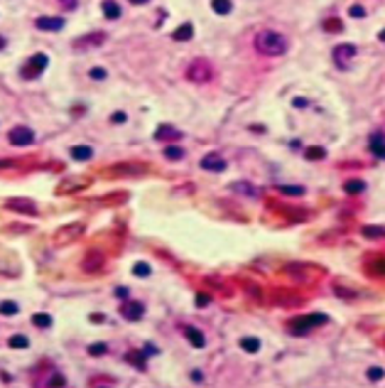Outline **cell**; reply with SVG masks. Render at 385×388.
I'll return each mask as SVG.
<instances>
[{
  "mask_svg": "<svg viewBox=\"0 0 385 388\" xmlns=\"http://www.w3.org/2000/svg\"><path fill=\"white\" fill-rule=\"evenodd\" d=\"M256 49L265 57H280L287 52V37L275 30H262L256 35Z\"/></svg>",
  "mask_w": 385,
  "mask_h": 388,
  "instance_id": "cell-1",
  "label": "cell"
},
{
  "mask_svg": "<svg viewBox=\"0 0 385 388\" xmlns=\"http://www.w3.org/2000/svg\"><path fill=\"white\" fill-rule=\"evenodd\" d=\"M326 315H307V317H295L292 322L287 324L290 327V332L292 334H297V337H304L309 329H314V327H319V324H326Z\"/></svg>",
  "mask_w": 385,
  "mask_h": 388,
  "instance_id": "cell-2",
  "label": "cell"
},
{
  "mask_svg": "<svg viewBox=\"0 0 385 388\" xmlns=\"http://www.w3.org/2000/svg\"><path fill=\"white\" fill-rule=\"evenodd\" d=\"M47 64H49V59H47V54H32L25 64H22V69H20V74H22V79H27V81H32V79H37L44 69H47Z\"/></svg>",
  "mask_w": 385,
  "mask_h": 388,
  "instance_id": "cell-3",
  "label": "cell"
},
{
  "mask_svg": "<svg viewBox=\"0 0 385 388\" xmlns=\"http://www.w3.org/2000/svg\"><path fill=\"white\" fill-rule=\"evenodd\" d=\"M211 76H214V69L206 59H194L187 69V79L194 84H206V81H211Z\"/></svg>",
  "mask_w": 385,
  "mask_h": 388,
  "instance_id": "cell-4",
  "label": "cell"
},
{
  "mask_svg": "<svg viewBox=\"0 0 385 388\" xmlns=\"http://www.w3.org/2000/svg\"><path fill=\"white\" fill-rule=\"evenodd\" d=\"M103 42H106V32H88V35H84V37H76L71 47H74L76 52H86V49L101 47Z\"/></svg>",
  "mask_w": 385,
  "mask_h": 388,
  "instance_id": "cell-5",
  "label": "cell"
},
{
  "mask_svg": "<svg viewBox=\"0 0 385 388\" xmlns=\"http://www.w3.org/2000/svg\"><path fill=\"white\" fill-rule=\"evenodd\" d=\"M7 140L12 145H32L35 143V133L27 128V126H15V128L7 133Z\"/></svg>",
  "mask_w": 385,
  "mask_h": 388,
  "instance_id": "cell-6",
  "label": "cell"
},
{
  "mask_svg": "<svg viewBox=\"0 0 385 388\" xmlns=\"http://www.w3.org/2000/svg\"><path fill=\"white\" fill-rule=\"evenodd\" d=\"M121 315H123L128 322H137V320H142V315H145V305L137 302V300H128V302H123Z\"/></svg>",
  "mask_w": 385,
  "mask_h": 388,
  "instance_id": "cell-7",
  "label": "cell"
},
{
  "mask_svg": "<svg viewBox=\"0 0 385 388\" xmlns=\"http://www.w3.org/2000/svg\"><path fill=\"white\" fill-rule=\"evenodd\" d=\"M35 27L42 30V32H59V30H64V20L47 15V17H37V20H35Z\"/></svg>",
  "mask_w": 385,
  "mask_h": 388,
  "instance_id": "cell-8",
  "label": "cell"
},
{
  "mask_svg": "<svg viewBox=\"0 0 385 388\" xmlns=\"http://www.w3.org/2000/svg\"><path fill=\"white\" fill-rule=\"evenodd\" d=\"M7 209H12V211H22V214H30V216H37V214H40L37 204L30 201V199H10V201H7Z\"/></svg>",
  "mask_w": 385,
  "mask_h": 388,
  "instance_id": "cell-9",
  "label": "cell"
},
{
  "mask_svg": "<svg viewBox=\"0 0 385 388\" xmlns=\"http://www.w3.org/2000/svg\"><path fill=\"white\" fill-rule=\"evenodd\" d=\"M353 57H356V47H353V45H339V47H334V62L339 66L351 62Z\"/></svg>",
  "mask_w": 385,
  "mask_h": 388,
  "instance_id": "cell-10",
  "label": "cell"
},
{
  "mask_svg": "<svg viewBox=\"0 0 385 388\" xmlns=\"http://www.w3.org/2000/svg\"><path fill=\"white\" fill-rule=\"evenodd\" d=\"M201 167L209 170V172H223V170H226V160H223L221 155L211 152V155H206V157L201 160Z\"/></svg>",
  "mask_w": 385,
  "mask_h": 388,
  "instance_id": "cell-11",
  "label": "cell"
},
{
  "mask_svg": "<svg viewBox=\"0 0 385 388\" xmlns=\"http://www.w3.org/2000/svg\"><path fill=\"white\" fill-rule=\"evenodd\" d=\"M69 155H71V160H76V162H88V160L93 157V147H88V145H74V147L69 150Z\"/></svg>",
  "mask_w": 385,
  "mask_h": 388,
  "instance_id": "cell-12",
  "label": "cell"
},
{
  "mask_svg": "<svg viewBox=\"0 0 385 388\" xmlns=\"http://www.w3.org/2000/svg\"><path fill=\"white\" fill-rule=\"evenodd\" d=\"M182 138V130H177L174 126H160L155 130V140H179Z\"/></svg>",
  "mask_w": 385,
  "mask_h": 388,
  "instance_id": "cell-13",
  "label": "cell"
},
{
  "mask_svg": "<svg viewBox=\"0 0 385 388\" xmlns=\"http://www.w3.org/2000/svg\"><path fill=\"white\" fill-rule=\"evenodd\" d=\"M184 334H187V339H189V344H192L194 349H204V346H206V339H204V334H201L196 327H187Z\"/></svg>",
  "mask_w": 385,
  "mask_h": 388,
  "instance_id": "cell-14",
  "label": "cell"
},
{
  "mask_svg": "<svg viewBox=\"0 0 385 388\" xmlns=\"http://www.w3.org/2000/svg\"><path fill=\"white\" fill-rule=\"evenodd\" d=\"M84 234V224H71V226H66L62 229L59 234H57V239L59 241H71V239H76V236H81Z\"/></svg>",
  "mask_w": 385,
  "mask_h": 388,
  "instance_id": "cell-15",
  "label": "cell"
},
{
  "mask_svg": "<svg viewBox=\"0 0 385 388\" xmlns=\"http://www.w3.org/2000/svg\"><path fill=\"white\" fill-rule=\"evenodd\" d=\"M101 7H103L106 20H118V17H121V5H118L116 0H103Z\"/></svg>",
  "mask_w": 385,
  "mask_h": 388,
  "instance_id": "cell-16",
  "label": "cell"
},
{
  "mask_svg": "<svg viewBox=\"0 0 385 388\" xmlns=\"http://www.w3.org/2000/svg\"><path fill=\"white\" fill-rule=\"evenodd\" d=\"M172 37H174L177 42H187V40H192V37H194V25H192V22L179 25V27L172 32Z\"/></svg>",
  "mask_w": 385,
  "mask_h": 388,
  "instance_id": "cell-17",
  "label": "cell"
},
{
  "mask_svg": "<svg viewBox=\"0 0 385 388\" xmlns=\"http://www.w3.org/2000/svg\"><path fill=\"white\" fill-rule=\"evenodd\" d=\"M371 152H373L376 157H381V160H383V157H385V135L376 133V135L371 138Z\"/></svg>",
  "mask_w": 385,
  "mask_h": 388,
  "instance_id": "cell-18",
  "label": "cell"
},
{
  "mask_svg": "<svg viewBox=\"0 0 385 388\" xmlns=\"http://www.w3.org/2000/svg\"><path fill=\"white\" fill-rule=\"evenodd\" d=\"M211 10L216 15H228L233 10V2L231 0H211Z\"/></svg>",
  "mask_w": 385,
  "mask_h": 388,
  "instance_id": "cell-19",
  "label": "cell"
},
{
  "mask_svg": "<svg viewBox=\"0 0 385 388\" xmlns=\"http://www.w3.org/2000/svg\"><path fill=\"white\" fill-rule=\"evenodd\" d=\"M324 32H331V35H336V32H343V22L339 20V17H329V20H324Z\"/></svg>",
  "mask_w": 385,
  "mask_h": 388,
  "instance_id": "cell-20",
  "label": "cell"
},
{
  "mask_svg": "<svg viewBox=\"0 0 385 388\" xmlns=\"http://www.w3.org/2000/svg\"><path fill=\"white\" fill-rule=\"evenodd\" d=\"M241 349L248 351V354H257V351H260V339H256V337H246V339H241Z\"/></svg>",
  "mask_w": 385,
  "mask_h": 388,
  "instance_id": "cell-21",
  "label": "cell"
},
{
  "mask_svg": "<svg viewBox=\"0 0 385 388\" xmlns=\"http://www.w3.org/2000/svg\"><path fill=\"white\" fill-rule=\"evenodd\" d=\"M361 234H363V239H385L383 226H363Z\"/></svg>",
  "mask_w": 385,
  "mask_h": 388,
  "instance_id": "cell-22",
  "label": "cell"
},
{
  "mask_svg": "<svg viewBox=\"0 0 385 388\" xmlns=\"http://www.w3.org/2000/svg\"><path fill=\"white\" fill-rule=\"evenodd\" d=\"M184 155H187V152H184L179 145H167V147H165V157H167V160H174V162H177V160H184Z\"/></svg>",
  "mask_w": 385,
  "mask_h": 388,
  "instance_id": "cell-23",
  "label": "cell"
},
{
  "mask_svg": "<svg viewBox=\"0 0 385 388\" xmlns=\"http://www.w3.org/2000/svg\"><path fill=\"white\" fill-rule=\"evenodd\" d=\"M17 312H20V305H17V302H12V300L0 302V315H5V317H15Z\"/></svg>",
  "mask_w": 385,
  "mask_h": 388,
  "instance_id": "cell-24",
  "label": "cell"
},
{
  "mask_svg": "<svg viewBox=\"0 0 385 388\" xmlns=\"http://www.w3.org/2000/svg\"><path fill=\"white\" fill-rule=\"evenodd\" d=\"M7 344H10L12 349H27V346H30V339H27L25 334H12V337L7 339Z\"/></svg>",
  "mask_w": 385,
  "mask_h": 388,
  "instance_id": "cell-25",
  "label": "cell"
},
{
  "mask_svg": "<svg viewBox=\"0 0 385 388\" xmlns=\"http://www.w3.org/2000/svg\"><path fill=\"white\" fill-rule=\"evenodd\" d=\"M363 190H366V182L363 180H351V182L343 185V192L346 194H361Z\"/></svg>",
  "mask_w": 385,
  "mask_h": 388,
  "instance_id": "cell-26",
  "label": "cell"
},
{
  "mask_svg": "<svg viewBox=\"0 0 385 388\" xmlns=\"http://www.w3.org/2000/svg\"><path fill=\"white\" fill-rule=\"evenodd\" d=\"M32 324L47 329V327H52V317H49L47 312H37V315H32Z\"/></svg>",
  "mask_w": 385,
  "mask_h": 388,
  "instance_id": "cell-27",
  "label": "cell"
},
{
  "mask_svg": "<svg viewBox=\"0 0 385 388\" xmlns=\"http://www.w3.org/2000/svg\"><path fill=\"white\" fill-rule=\"evenodd\" d=\"M304 157L312 160V162H317V160H324V157H326V150H324V147H307V150H304Z\"/></svg>",
  "mask_w": 385,
  "mask_h": 388,
  "instance_id": "cell-28",
  "label": "cell"
},
{
  "mask_svg": "<svg viewBox=\"0 0 385 388\" xmlns=\"http://www.w3.org/2000/svg\"><path fill=\"white\" fill-rule=\"evenodd\" d=\"M231 190H236V192H243L248 194V196H256V187H251L248 182H236V185H231Z\"/></svg>",
  "mask_w": 385,
  "mask_h": 388,
  "instance_id": "cell-29",
  "label": "cell"
},
{
  "mask_svg": "<svg viewBox=\"0 0 385 388\" xmlns=\"http://www.w3.org/2000/svg\"><path fill=\"white\" fill-rule=\"evenodd\" d=\"M383 379H385V371L381 366H371V369H368V381L378 384V381H383Z\"/></svg>",
  "mask_w": 385,
  "mask_h": 388,
  "instance_id": "cell-30",
  "label": "cell"
},
{
  "mask_svg": "<svg viewBox=\"0 0 385 388\" xmlns=\"http://www.w3.org/2000/svg\"><path fill=\"white\" fill-rule=\"evenodd\" d=\"M277 190L282 194H287V196H302L304 194V187H290V185H280Z\"/></svg>",
  "mask_w": 385,
  "mask_h": 388,
  "instance_id": "cell-31",
  "label": "cell"
},
{
  "mask_svg": "<svg viewBox=\"0 0 385 388\" xmlns=\"http://www.w3.org/2000/svg\"><path fill=\"white\" fill-rule=\"evenodd\" d=\"M132 273H135V275H142V278H147L152 270H150V265H147V263H135V265H132Z\"/></svg>",
  "mask_w": 385,
  "mask_h": 388,
  "instance_id": "cell-32",
  "label": "cell"
},
{
  "mask_svg": "<svg viewBox=\"0 0 385 388\" xmlns=\"http://www.w3.org/2000/svg\"><path fill=\"white\" fill-rule=\"evenodd\" d=\"M88 76H91V79H96V81H103V79L108 76V71H106V69H101V66H93V69L88 71Z\"/></svg>",
  "mask_w": 385,
  "mask_h": 388,
  "instance_id": "cell-33",
  "label": "cell"
},
{
  "mask_svg": "<svg viewBox=\"0 0 385 388\" xmlns=\"http://www.w3.org/2000/svg\"><path fill=\"white\" fill-rule=\"evenodd\" d=\"M106 351H108L106 344H91V346H88V354H91V356H103Z\"/></svg>",
  "mask_w": 385,
  "mask_h": 388,
  "instance_id": "cell-34",
  "label": "cell"
},
{
  "mask_svg": "<svg viewBox=\"0 0 385 388\" xmlns=\"http://www.w3.org/2000/svg\"><path fill=\"white\" fill-rule=\"evenodd\" d=\"M348 15H351V17H366V10H363L361 5H351V7H348Z\"/></svg>",
  "mask_w": 385,
  "mask_h": 388,
  "instance_id": "cell-35",
  "label": "cell"
},
{
  "mask_svg": "<svg viewBox=\"0 0 385 388\" xmlns=\"http://www.w3.org/2000/svg\"><path fill=\"white\" fill-rule=\"evenodd\" d=\"M111 172L113 175H121V172H145V167H113Z\"/></svg>",
  "mask_w": 385,
  "mask_h": 388,
  "instance_id": "cell-36",
  "label": "cell"
},
{
  "mask_svg": "<svg viewBox=\"0 0 385 388\" xmlns=\"http://www.w3.org/2000/svg\"><path fill=\"white\" fill-rule=\"evenodd\" d=\"M209 302H211V297H209V295H204V292H201V295H196V307H206Z\"/></svg>",
  "mask_w": 385,
  "mask_h": 388,
  "instance_id": "cell-37",
  "label": "cell"
},
{
  "mask_svg": "<svg viewBox=\"0 0 385 388\" xmlns=\"http://www.w3.org/2000/svg\"><path fill=\"white\" fill-rule=\"evenodd\" d=\"M59 5H62L64 10H76V5H79V0H59Z\"/></svg>",
  "mask_w": 385,
  "mask_h": 388,
  "instance_id": "cell-38",
  "label": "cell"
},
{
  "mask_svg": "<svg viewBox=\"0 0 385 388\" xmlns=\"http://www.w3.org/2000/svg\"><path fill=\"white\" fill-rule=\"evenodd\" d=\"M111 121H113V123H126V121H128V116L121 111V113H113V116H111Z\"/></svg>",
  "mask_w": 385,
  "mask_h": 388,
  "instance_id": "cell-39",
  "label": "cell"
},
{
  "mask_svg": "<svg viewBox=\"0 0 385 388\" xmlns=\"http://www.w3.org/2000/svg\"><path fill=\"white\" fill-rule=\"evenodd\" d=\"M116 295L126 300V297H128V288H118V290H116Z\"/></svg>",
  "mask_w": 385,
  "mask_h": 388,
  "instance_id": "cell-40",
  "label": "cell"
},
{
  "mask_svg": "<svg viewBox=\"0 0 385 388\" xmlns=\"http://www.w3.org/2000/svg\"><path fill=\"white\" fill-rule=\"evenodd\" d=\"M49 384H52V386H59V384H62V386H64L66 381H64V376H57V379H52V381H49Z\"/></svg>",
  "mask_w": 385,
  "mask_h": 388,
  "instance_id": "cell-41",
  "label": "cell"
},
{
  "mask_svg": "<svg viewBox=\"0 0 385 388\" xmlns=\"http://www.w3.org/2000/svg\"><path fill=\"white\" fill-rule=\"evenodd\" d=\"M295 106L302 108V106H307V101H304V98H295Z\"/></svg>",
  "mask_w": 385,
  "mask_h": 388,
  "instance_id": "cell-42",
  "label": "cell"
},
{
  "mask_svg": "<svg viewBox=\"0 0 385 388\" xmlns=\"http://www.w3.org/2000/svg\"><path fill=\"white\" fill-rule=\"evenodd\" d=\"M103 320H106L103 315H91V322H103Z\"/></svg>",
  "mask_w": 385,
  "mask_h": 388,
  "instance_id": "cell-43",
  "label": "cell"
},
{
  "mask_svg": "<svg viewBox=\"0 0 385 388\" xmlns=\"http://www.w3.org/2000/svg\"><path fill=\"white\" fill-rule=\"evenodd\" d=\"M192 379H194V381H196V384H199V381H201L204 376H201V371H194V374H192Z\"/></svg>",
  "mask_w": 385,
  "mask_h": 388,
  "instance_id": "cell-44",
  "label": "cell"
},
{
  "mask_svg": "<svg viewBox=\"0 0 385 388\" xmlns=\"http://www.w3.org/2000/svg\"><path fill=\"white\" fill-rule=\"evenodd\" d=\"M5 45H7V40H5V37L0 35V49H5Z\"/></svg>",
  "mask_w": 385,
  "mask_h": 388,
  "instance_id": "cell-45",
  "label": "cell"
},
{
  "mask_svg": "<svg viewBox=\"0 0 385 388\" xmlns=\"http://www.w3.org/2000/svg\"><path fill=\"white\" fill-rule=\"evenodd\" d=\"M132 5H145V2H150V0H130Z\"/></svg>",
  "mask_w": 385,
  "mask_h": 388,
  "instance_id": "cell-46",
  "label": "cell"
},
{
  "mask_svg": "<svg viewBox=\"0 0 385 388\" xmlns=\"http://www.w3.org/2000/svg\"><path fill=\"white\" fill-rule=\"evenodd\" d=\"M378 40H381V42H385V30H381V32H378Z\"/></svg>",
  "mask_w": 385,
  "mask_h": 388,
  "instance_id": "cell-47",
  "label": "cell"
}]
</instances>
